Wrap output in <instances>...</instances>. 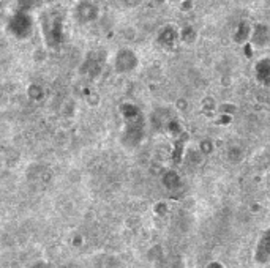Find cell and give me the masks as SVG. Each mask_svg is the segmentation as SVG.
<instances>
[{
  "label": "cell",
  "instance_id": "7a4b0ae2",
  "mask_svg": "<svg viewBox=\"0 0 270 268\" xmlns=\"http://www.w3.org/2000/svg\"><path fill=\"white\" fill-rule=\"evenodd\" d=\"M137 65V59L133 50L130 49H120L116 54L114 59V68L117 73H130L133 71Z\"/></svg>",
  "mask_w": 270,
  "mask_h": 268
},
{
  "label": "cell",
  "instance_id": "5b68a950",
  "mask_svg": "<svg viewBox=\"0 0 270 268\" xmlns=\"http://www.w3.org/2000/svg\"><path fill=\"white\" fill-rule=\"evenodd\" d=\"M0 168H2V163H0Z\"/></svg>",
  "mask_w": 270,
  "mask_h": 268
},
{
  "label": "cell",
  "instance_id": "277c9868",
  "mask_svg": "<svg viewBox=\"0 0 270 268\" xmlns=\"http://www.w3.org/2000/svg\"><path fill=\"white\" fill-rule=\"evenodd\" d=\"M17 3H19V11L30 13L36 6H40L41 0H17Z\"/></svg>",
  "mask_w": 270,
  "mask_h": 268
},
{
  "label": "cell",
  "instance_id": "3957f363",
  "mask_svg": "<svg viewBox=\"0 0 270 268\" xmlns=\"http://www.w3.org/2000/svg\"><path fill=\"white\" fill-rule=\"evenodd\" d=\"M74 16H76L81 22H89L97 17V8L95 5L90 2H81L76 10H74Z\"/></svg>",
  "mask_w": 270,
  "mask_h": 268
},
{
  "label": "cell",
  "instance_id": "6da1fadb",
  "mask_svg": "<svg viewBox=\"0 0 270 268\" xmlns=\"http://www.w3.org/2000/svg\"><path fill=\"white\" fill-rule=\"evenodd\" d=\"M34 30V21L29 13L17 11L10 21V32L16 38H29Z\"/></svg>",
  "mask_w": 270,
  "mask_h": 268
}]
</instances>
